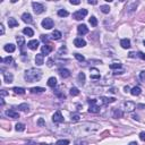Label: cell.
Here are the masks:
<instances>
[{
    "label": "cell",
    "mask_w": 145,
    "mask_h": 145,
    "mask_svg": "<svg viewBox=\"0 0 145 145\" xmlns=\"http://www.w3.org/2000/svg\"><path fill=\"white\" fill-rule=\"evenodd\" d=\"M100 129V125L94 122H85L81 126L76 127L78 135H86V134H93L95 132H98Z\"/></svg>",
    "instance_id": "cell-1"
},
{
    "label": "cell",
    "mask_w": 145,
    "mask_h": 145,
    "mask_svg": "<svg viewBox=\"0 0 145 145\" xmlns=\"http://www.w3.org/2000/svg\"><path fill=\"white\" fill-rule=\"evenodd\" d=\"M41 77H42V71L36 68H30L25 71V75H24V78L27 83L37 82L41 79Z\"/></svg>",
    "instance_id": "cell-2"
},
{
    "label": "cell",
    "mask_w": 145,
    "mask_h": 145,
    "mask_svg": "<svg viewBox=\"0 0 145 145\" xmlns=\"http://www.w3.org/2000/svg\"><path fill=\"white\" fill-rule=\"evenodd\" d=\"M86 15H87V10H86V9H81V10H77L76 13L72 14V18L76 19V20H82Z\"/></svg>",
    "instance_id": "cell-3"
},
{
    "label": "cell",
    "mask_w": 145,
    "mask_h": 145,
    "mask_svg": "<svg viewBox=\"0 0 145 145\" xmlns=\"http://www.w3.org/2000/svg\"><path fill=\"white\" fill-rule=\"evenodd\" d=\"M32 7H33L34 13H35L36 15H40V14H42L44 10H46L44 6L42 5V3H40V2H32Z\"/></svg>",
    "instance_id": "cell-4"
},
{
    "label": "cell",
    "mask_w": 145,
    "mask_h": 145,
    "mask_svg": "<svg viewBox=\"0 0 145 145\" xmlns=\"http://www.w3.org/2000/svg\"><path fill=\"white\" fill-rule=\"evenodd\" d=\"M53 25H54L53 20L51 18H49V17H48V18H44L42 20V27L46 30H51L53 27Z\"/></svg>",
    "instance_id": "cell-5"
},
{
    "label": "cell",
    "mask_w": 145,
    "mask_h": 145,
    "mask_svg": "<svg viewBox=\"0 0 145 145\" xmlns=\"http://www.w3.org/2000/svg\"><path fill=\"white\" fill-rule=\"evenodd\" d=\"M52 121L56 122V124H60V122H64V117L61 115V111H56L54 115L52 116Z\"/></svg>",
    "instance_id": "cell-6"
},
{
    "label": "cell",
    "mask_w": 145,
    "mask_h": 145,
    "mask_svg": "<svg viewBox=\"0 0 145 145\" xmlns=\"http://www.w3.org/2000/svg\"><path fill=\"white\" fill-rule=\"evenodd\" d=\"M136 109V104L133 101H127L125 102V110L127 112H133Z\"/></svg>",
    "instance_id": "cell-7"
},
{
    "label": "cell",
    "mask_w": 145,
    "mask_h": 145,
    "mask_svg": "<svg viewBox=\"0 0 145 145\" xmlns=\"http://www.w3.org/2000/svg\"><path fill=\"white\" fill-rule=\"evenodd\" d=\"M53 50V47L51 46L50 43H48V44H44V46L41 48V51H42V54L44 56V54H46V56H48V54H49L51 51Z\"/></svg>",
    "instance_id": "cell-8"
},
{
    "label": "cell",
    "mask_w": 145,
    "mask_h": 145,
    "mask_svg": "<svg viewBox=\"0 0 145 145\" xmlns=\"http://www.w3.org/2000/svg\"><path fill=\"white\" fill-rule=\"evenodd\" d=\"M116 101L115 98H105V96H101L99 99L100 104H109V103H113Z\"/></svg>",
    "instance_id": "cell-9"
},
{
    "label": "cell",
    "mask_w": 145,
    "mask_h": 145,
    "mask_svg": "<svg viewBox=\"0 0 145 145\" xmlns=\"http://www.w3.org/2000/svg\"><path fill=\"white\" fill-rule=\"evenodd\" d=\"M77 32H78L79 35H84V34L88 33V29L85 24H81V25L77 26Z\"/></svg>",
    "instance_id": "cell-10"
},
{
    "label": "cell",
    "mask_w": 145,
    "mask_h": 145,
    "mask_svg": "<svg viewBox=\"0 0 145 145\" xmlns=\"http://www.w3.org/2000/svg\"><path fill=\"white\" fill-rule=\"evenodd\" d=\"M3 81H5L7 84H10V83H13L14 76H13L12 72H9V71H5V72H3Z\"/></svg>",
    "instance_id": "cell-11"
},
{
    "label": "cell",
    "mask_w": 145,
    "mask_h": 145,
    "mask_svg": "<svg viewBox=\"0 0 145 145\" xmlns=\"http://www.w3.org/2000/svg\"><path fill=\"white\" fill-rule=\"evenodd\" d=\"M6 115L9 117V118H13V119H18L19 118V113L15 111V110H13V109H9V110H7L6 111Z\"/></svg>",
    "instance_id": "cell-12"
},
{
    "label": "cell",
    "mask_w": 145,
    "mask_h": 145,
    "mask_svg": "<svg viewBox=\"0 0 145 145\" xmlns=\"http://www.w3.org/2000/svg\"><path fill=\"white\" fill-rule=\"evenodd\" d=\"M74 46L77 47V48H83V47L86 46V42H85V40L82 39V37H76L74 40Z\"/></svg>",
    "instance_id": "cell-13"
},
{
    "label": "cell",
    "mask_w": 145,
    "mask_h": 145,
    "mask_svg": "<svg viewBox=\"0 0 145 145\" xmlns=\"http://www.w3.org/2000/svg\"><path fill=\"white\" fill-rule=\"evenodd\" d=\"M22 19L24 23H27V24L33 23V18H32V16H31V14H29V13H24L22 15Z\"/></svg>",
    "instance_id": "cell-14"
},
{
    "label": "cell",
    "mask_w": 145,
    "mask_h": 145,
    "mask_svg": "<svg viewBox=\"0 0 145 145\" xmlns=\"http://www.w3.org/2000/svg\"><path fill=\"white\" fill-rule=\"evenodd\" d=\"M90 76H91L92 79H100V77H101V75H100V71L96 69V68H91Z\"/></svg>",
    "instance_id": "cell-15"
},
{
    "label": "cell",
    "mask_w": 145,
    "mask_h": 145,
    "mask_svg": "<svg viewBox=\"0 0 145 145\" xmlns=\"http://www.w3.org/2000/svg\"><path fill=\"white\" fill-rule=\"evenodd\" d=\"M27 48L31 50H36L39 48V41L37 40H31L29 43H27Z\"/></svg>",
    "instance_id": "cell-16"
},
{
    "label": "cell",
    "mask_w": 145,
    "mask_h": 145,
    "mask_svg": "<svg viewBox=\"0 0 145 145\" xmlns=\"http://www.w3.org/2000/svg\"><path fill=\"white\" fill-rule=\"evenodd\" d=\"M35 64L36 66H42L44 64V56L42 53H39L35 56Z\"/></svg>",
    "instance_id": "cell-17"
},
{
    "label": "cell",
    "mask_w": 145,
    "mask_h": 145,
    "mask_svg": "<svg viewBox=\"0 0 145 145\" xmlns=\"http://www.w3.org/2000/svg\"><path fill=\"white\" fill-rule=\"evenodd\" d=\"M58 72H59V75L63 78H68L70 76V71L68 69H66V68H60V69L58 70Z\"/></svg>",
    "instance_id": "cell-18"
},
{
    "label": "cell",
    "mask_w": 145,
    "mask_h": 145,
    "mask_svg": "<svg viewBox=\"0 0 145 145\" xmlns=\"http://www.w3.org/2000/svg\"><path fill=\"white\" fill-rule=\"evenodd\" d=\"M141 93H142V90H141L140 86H135V87H133L130 90V94L133 96H138Z\"/></svg>",
    "instance_id": "cell-19"
},
{
    "label": "cell",
    "mask_w": 145,
    "mask_h": 145,
    "mask_svg": "<svg viewBox=\"0 0 145 145\" xmlns=\"http://www.w3.org/2000/svg\"><path fill=\"white\" fill-rule=\"evenodd\" d=\"M88 112L90 113H98V112H100V107L98 104H90Z\"/></svg>",
    "instance_id": "cell-20"
},
{
    "label": "cell",
    "mask_w": 145,
    "mask_h": 145,
    "mask_svg": "<svg viewBox=\"0 0 145 145\" xmlns=\"http://www.w3.org/2000/svg\"><path fill=\"white\" fill-rule=\"evenodd\" d=\"M120 46H121V48H124V49H129L130 48L129 39H122L121 41H120Z\"/></svg>",
    "instance_id": "cell-21"
},
{
    "label": "cell",
    "mask_w": 145,
    "mask_h": 145,
    "mask_svg": "<svg viewBox=\"0 0 145 145\" xmlns=\"http://www.w3.org/2000/svg\"><path fill=\"white\" fill-rule=\"evenodd\" d=\"M77 82H78V84L79 85H84L85 84V74H84V72H79V74H78V76H77Z\"/></svg>",
    "instance_id": "cell-22"
},
{
    "label": "cell",
    "mask_w": 145,
    "mask_h": 145,
    "mask_svg": "<svg viewBox=\"0 0 145 145\" xmlns=\"http://www.w3.org/2000/svg\"><path fill=\"white\" fill-rule=\"evenodd\" d=\"M17 109L19 110V111H24V112H27L30 110V105L27 104V103H22V104H19L17 107Z\"/></svg>",
    "instance_id": "cell-23"
},
{
    "label": "cell",
    "mask_w": 145,
    "mask_h": 145,
    "mask_svg": "<svg viewBox=\"0 0 145 145\" xmlns=\"http://www.w3.org/2000/svg\"><path fill=\"white\" fill-rule=\"evenodd\" d=\"M48 86H50V87L54 88L57 86V79L56 77H50L49 79H48Z\"/></svg>",
    "instance_id": "cell-24"
},
{
    "label": "cell",
    "mask_w": 145,
    "mask_h": 145,
    "mask_svg": "<svg viewBox=\"0 0 145 145\" xmlns=\"http://www.w3.org/2000/svg\"><path fill=\"white\" fill-rule=\"evenodd\" d=\"M3 49H5V51H7V52H10V53H12V52H14V51L16 50V47L14 46V44L9 43V44H6Z\"/></svg>",
    "instance_id": "cell-25"
},
{
    "label": "cell",
    "mask_w": 145,
    "mask_h": 145,
    "mask_svg": "<svg viewBox=\"0 0 145 145\" xmlns=\"http://www.w3.org/2000/svg\"><path fill=\"white\" fill-rule=\"evenodd\" d=\"M122 116H124V113H122V111L120 109H115V110H113V118H116V119L122 118Z\"/></svg>",
    "instance_id": "cell-26"
},
{
    "label": "cell",
    "mask_w": 145,
    "mask_h": 145,
    "mask_svg": "<svg viewBox=\"0 0 145 145\" xmlns=\"http://www.w3.org/2000/svg\"><path fill=\"white\" fill-rule=\"evenodd\" d=\"M23 33L27 36H33L34 35V31L31 29V27H25V29L23 30Z\"/></svg>",
    "instance_id": "cell-27"
},
{
    "label": "cell",
    "mask_w": 145,
    "mask_h": 145,
    "mask_svg": "<svg viewBox=\"0 0 145 145\" xmlns=\"http://www.w3.org/2000/svg\"><path fill=\"white\" fill-rule=\"evenodd\" d=\"M8 25H9V27H16V26H18V22H17L15 18L10 17L8 19Z\"/></svg>",
    "instance_id": "cell-28"
},
{
    "label": "cell",
    "mask_w": 145,
    "mask_h": 145,
    "mask_svg": "<svg viewBox=\"0 0 145 145\" xmlns=\"http://www.w3.org/2000/svg\"><path fill=\"white\" fill-rule=\"evenodd\" d=\"M16 41H17V43H18V47L19 48H23L24 47V44H25V39H24L23 36H17L16 37Z\"/></svg>",
    "instance_id": "cell-29"
},
{
    "label": "cell",
    "mask_w": 145,
    "mask_h": 145,
    "mask_svg": "<svg viewBox=\"0 0 145 145\" xmlns=\"http://www.w3.org/2000/svg\"><path fill=\"white\" fill-rule=\"evenodd\" d=\"M46 90L43 87H32L31 88V93H33V94H35V93H43Z\"/></svg>",
    "instance_id": "cell-30"
},
{
    "label": "cell",
    "mask_w": 145,
    "mask_h": 145,
    "mask_svg": "<svg viewBox=\"0 0 145 145\" xmlns=\"http://www.w3.org/2000/svg\"><path fill=\"white\" fill-rule=\"evenodd\" d=\"M54 94H56L59 99H66V95H65V93H63L61 90H54Z\"/></svg>",
    "instance_id": "cell-31"
},
{
    "label": "cell",
    "mask_w": 145,
    "mask_h": 145,
    "mask_svg": "<svg viewBox=\"0 0 145 145\" xmlns=\"http://www.w3.org/2000/svg\"><path fill=\"white\" fill-rule=\"evenodd\" d=\"M61 36H63V35H61V32H59V31L54 30L52 32V39H54V40H59Z\"/></svg>",
    "instance_id": "cell-32"
},
{
    "label": "cell",
    "mask_w": 145,
    "mask_h": 145,
    "mask_svg": "<svg viewBox=\"0 0 145 145\" xmlns=\"http://www.w3.org/2000/svg\"><path fill=\"white\" fill-rule=\"evenodd\" d=\"M0 61H1V63H3V64H6V65H10V64L13 63V58L12 57L1 58V59H0Z\"/></svg>",
    "instance_id": "cell-33"
},
{
    "label": "cell",
    "mask_w": 145,
    "mask_h": 145,
    "mask_svg": "<svg viewBox=\"0 0 145 145\" xmlns=\"http://www.w3.org/2000/svg\"><path fill=\"white\" fill-rule=\"evenodd\" d=\"M13 91L16 94H25V88H23V87H14Z\"/></svg>",
    "instance_id": "cell-34"
},
{
    "label": "cell",
    "mask_w": 145,
    "mask_h": 145,
    "mask_svg": "<svg viewBox=\"0 0 145 145\" xmlns=\"http://www.w3.org/2000/svg\"><path fill=\"white\" fill-rule=\"evenodd\" d=\"M110 69H112V70H115V69H118V68H121V64L120 63H112V64H110Z\"/></svg>",
    "instance_id": "cell-35"
},
{
    "label": "cell",
    "mask_w": 145,
    "mask_h": 145,
    "mask_svg": "<svg viewBox=\"0 0 145 145\" xmlns=\"http://www.w3.org/2000/svg\"><path fill=\"white\" fill-rule=\"evenodd\" d=\"M100 9H101V12L103 14H109L110 13V7L108 5H102L101 7H100Z\"/></svg>",
    "instance_id": "cell-36"
},
{
    "label": "cell",
    "mask_w": 145,
    "mask_h": 145,
    "mask_svg": "<svg viewBox=\"0 0 145 145\" xmlns=\"http://www.w3.org/2000/svg\"><path fill=\"white\" fill-rule=\"evenodd\" d=\"M15 129L17 132H24V130H25V125H24V124H16Z\"/></svg>",
    "instance_id": "cell-37"
},
{
    "label": "cell",
    "mask_w": 145,
    "mask_h": 145,
    "mask_svg": "<svg viewBox=\"0 0 145 145\" xmlns=\"http://www.w3.org/2000/svg\"><path fill=\"white\" fill-rule=\"evenodd\" d=\"M88 22H90V24H91L93 27H96V26H98V19H96L94 16H92L91 18H90Z\"/></svg>",
    "instance_id": "cell-38"
},
{
    "label": "cell",
    "mask_w": 145,
    "mask_h": 145,
    "mask_svg": "<svg viewBox=\"0 0 145 145\" xmlns=\"http://www.w3.org/2000/svg\"><path fill=\"white\" fill-rule=\"evenodd\" d=\"M58 16H59V17H67L68 16V12H67V10H65V9H60V10H58Z\"/></svg>",
    "instance_id": "cell-39"
},
{
    "label": "cell",
    "mask_w": 145,
    "mask_h": 145,
    "mask_svg": "<svg viewBox=\"0 0 145 145\" xmlns=\"http://www.w3.org/2000/svg\"><path fill=\"white\" fill-rule=\"evenodd\" d=\"M79 118H81V115H79V113H77V112H75V113H72L71 115V121H78L79 120Z\"/></svg>",
    "instance_id": "cell-40"
},
{
    "label": "cell",
    "mask_w": 145,
    "mask_h": 145,
    "mask_svg": "<svg viewBox=\"0 0 145 145\" xmlns=\"http://www.w3.org/2000/svg\"><path fill=\"white\" fill-rule=\"evenodd\" d=\"M79 94V91L77 87H71L70 88V95L71 96H77Z\"/></svg>",
    "instance_id": "cell-41"
},
{
    "label": "cell",
    "mask_w": 145,
    "mask_h": 145,
    "mask_svg": "<svg viewBox=\"0 0 145 145\" xmlns=\"http://www.w3.org/2000/svg\"><path fill=\"white\" fill-rule=\"evenodd\" d=\"M74 56H75V58H76V59H77V60L79 61V63H83V61H85V58H84V56H82L81 53H75Z\"/></svg>",
    "instance_id": "cell-42"
},
{
    "label": "cell",
    "mask_w": 145,
    "mask_h": 145,
    "mask_svg": "<svg viewBox=\"0 0 145 145\" xmlns=\"http://www.w3.org/2000/svg\"><path fill=\"white\" fill-rule=\"evenodd\" d=\"M69 144V141L68 140H59L57 142V145H68Z\"/></svg>",
    "instance_id": "cell-43"
},
{
    "label": "cell",
    "mask_w": 145,
    "mask_h": 145,
    "mask_svg": "<svg viewBox=\"0 0 145 145\" xmlns=\"http://www.w3.org/2000/svg\"><path fill=\"white\" fill-rule=\"evenodd\" d=\"M41 41H43L44 44H48V42H49V35H44V34H42L41 35Z\"/></svg>",
    "instance_id": "cell-44"
},
{
    "label": "cell",
    "mask_w": 145,
    "mask_h": 145,
    "mask_svg": "<svg viewBox=\"0 0 145 145\" xmlns=\"http://www.w3.org/2000/svg\"><path fill=\"white\" fill-rule=\"evenodd\" d=\"M75 145H88V143L86 141H82V140H78L75 142Z\"/></svg>",
    "instance_id": "cell-45"
},
{
    "label": "cell",
    "mask_w": 145,
    "mask_h": 145,
    "mask_svg": "<svg viewBox=\"0 0 145 145\" xmlns=\"http://www.w3.org/2000/svg\"><path fill=\"white\" fill-rule=\"evenodd\" d=\"M37 125H39L40 127H43L44 125H46V122H44V119L43 118H40L39 120H37Z\"/></svg>",
    "instance_id": "cell-46"
},
{
    "label": "cell",
    "mask_w": 145,
    "mask_h": 145,
    "mask_svg": "<svg viewBox=\"0 0 145 145\" xmlns=\"http://www.w3.org/2000/svg\"><path fill=\"white\" fill-rule=\"evenodd\" d=\"M140 78H141V81H142L143 83H145V71H141Z\"/></svg>",
    "instance_id": "cell-47"
},
{
    "label": "cell",
    "mask_w": 145,
    "mask_h": 145,
    "mask_svg": "<svg viewBox=\"0 0 145 145\" xmlns=\"http://www.w3.org/2000/svg\"><path fill=\"white\" fill-rule=\"evenodd\" d=\"M87 102H88V104H96V103H98V100L88 99V100H87Z\"/></svg>",
    "instance_id": "cell-48"
},
{
    "label": "cell",
    "mask_w": 145,
    "mask_h": 145,
    "mask_svg": "<svg viewBox=\"0 0 145 145\" xmlns=\"http://www.w3.org/2000/svg\"><path fill=\"white\" fill-rule=\"evenodd\" d=\"M47 65H48V67H52L53 66V59H49V60H48Z\"/></svg>",
    "instance_id": "cell-49"
},
{
    "label": "cell",
    "mask_w": 145,
    "mask_h": 145,
    "mask_svg": "<svg viewBox=\"0 0 145 145\" xmlns=\"http://www.w3.org/2000/svg\"><path fill=\"white\" fill-rule=\"evenodd\" d=\"M140 138H141V141L145 142V133H144V132H142V133L140 134Z\"/></svg>",
    "instance_id": "cell-50"
},
{
    "label": "cell",
    "mask_w": 145,
    "mask_h": 145,
    "mask_svg": "<svg viewBox=\"0 0 145 145\" xmlns=\"http://www.w3.org/2000/svg\"><path fill=\"white\" fill-rule=\"evenodd\" d=\"M71 5H79V3H81V1H79V0H70L69 1Z\"/></svg>",
    "instance_id": "cell-51"
},
{
    "label": "cell",
    "mask_w": 145,
    "mask_h": 145,
    "mask_svg": "<svg viewBox=\"0 0 145 145\" xmlns=\"http://www.w3.org/2000/svg\"><path fill=\"white\" fill-rule=\"evenodd\" d=\"M137 56H138L141 59H143V60H145V53H143V52H138L137 53Z\"/></svg>",
    "instance_id": "cell-52"
},
{
    "label": "cell",
    "mask_w": 145,
    "mask_h": 145,
    "mask_svg": "<svg viewBox=\"0 0 145 145\" xmlns=\"http://www.w3.org/2000/svg\"><path fill=\"white\" fill-rule=\"evenodd\" d=\"M0 30H1V35H3V34H5V26H3L2 24L0 25Z\"/></svg>",
    "instance_id": "cell-53"
},
{
    "label": "cell",
    "mask_w": 145,
    "mask_h": 145,
    "mask_svg": "<svg viewBox=\"0 0 145 145\" xmlns=\"http://www.w3.org/2000/svg\"><path fill=\"white\" fill-rule=\"evenodd\" d=\"M90 5H96V3H98V1H95V0H88L87 1Z\"/></svg>",
    "instance_id": "cell-54"
},
{
    "label": "cell",
    "mask_w": 145,
    "mask_h": 145,
    "mask_svg": "<svg viewBox=\"0 0 145 145\" xmlns=\"http://www.w3.org/2000/svg\"><path fill=\"white\" fill-rule=\"evenodd\" d=\"M128 56H129L130 58H134V57H136V53H135V52H130Z\"/></svg>",
    "instance_id": "cell-55"
},
{
    "label": "cell",
    "mask_w": 145,
    "mask_h": 145,
    "mask_svg": "<svg viewBox=\"0 0 145 145\" xmlns=\"http://www.w3.org/2000/svg\"><path fill=\"white\" fill-rule=\"evenodd\" d=\"M124 90H125V92H126V93H127V92H130V88H129V86H128V85L125 86V88H124Z\"/></svg>",
    "instance_id": "cell-56"
},
{
    "label": "cell",
    "mask_w": 145,
    "mask_h": 145,
    "mask_svg": "<svg viewBox=\"0 0 145 145\" xmlns=\"http://www.w3.org/2000/svg\"><path fill=\"white\" fill-rule=\"evenodd\" d=\"M7 94H8V93H7L5 90H2V91H1V96H5V95H7Z\"/></svg>",
    "instance_id": "cell-57"
},
{
    "label": "cell",
    "mask_w": 145,
    "mask_h": 145,
    "mask_svg": "<svg viewBox=\"0 0 145 145\" xmlns=\"http://www.w3.org/2000/svg\"><path fill=\"white\" fill-rule=\"evenodd\" d=\"M0 100H1V101H0V104H1V105H3V104H5V101H3V98H1Z\"/></svg>",
    "instance_id": "cell-58"
},
{
    "label": "cell",
    "mask_w": 145,
    "mask_h": 145,
    "mask_svg": "<svg viewBox=\"0 0 145 145\" xmlns=\"http://www.w3.org/2000/svg\"><path fill=\"white\" fill-rule=\"evenodd\" d=\"M129 145H138V144H137L136 142H130V143H129Z\"/></svg>",
    "instance_id": "cell-59"
},
{
    "label": "cell",
    "mask_w": 145,
    "mask_h": 145,
    "mask_svg": "<svg viewBox=\"0 0 145 145\" xmlns=\"http://www.w3.org/2000/svg\"><path fill=\"white\" fill-rule=\"evenodd\" d=\"M137 107H138V108H145V105H144V104H138Z\"/></svg>",
    "instance_id": "cell-60"
},
{
    "label": "cell",
    "mask_w": 145,
    "mask_h": 145,
    "mask_svg": "<svg viewBox=\"0 0 145 145\" xmlns=\"http://www.w3.org/2000/svg\"><path fill=\"white\" fill-rule=\"evenodd\" d=\"M133 118L136 119V120H138V117H137V116H133Z\"/></svg>",
    "instance_id": "cell-61"
},
{
    "label": "cell",
    "mask_w": 145,
    "mask_h": 145,
    "mask_svg": "<svg viewBox=\"0 0 145 145\" xmlns=\"http://www.w3.org/2000/svg\"><path fill=\"white\" fill-rule=\"evenodd\" d=\"M41 145H50V144H41Z\"/></svg>",
    "instance_id": "cell-62"
},
{
    "label": "cell",
    "mask_w": 145,
    "mask_h": 145,
    "mask_svg": "<svg viewBox=\"0 0 145 145\" xmlns=\"http://www.w3.org/2000/svg\"><path fill=\"white\" fill-rule=\"evenodd\" d=\"M143 43H144V46H145V40H144V42H143Z\"/></svg>",
    "instance_id": "cell-63"
}]
</instances>
